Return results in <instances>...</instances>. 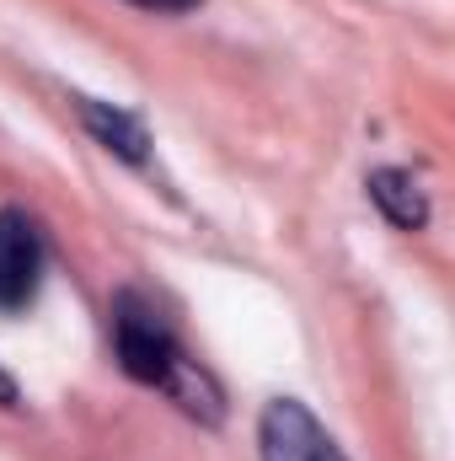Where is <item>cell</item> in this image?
Listing matches in <instances>:
<instances>
[{"label":"cell","mask_w":455,"mask_h":461,"mask_svg":"<svg viewBox=\"0 0 455 461\" xmlns=\"http://www.w3.org/2000/svg\"><path fill=\"white\" fill-rule=\"evenodd\" d=\"M129 5H139V11H161V16H183V11H193V5H204V0H129Z\"/></svg>","instance_id":"8992f818"},{"label":"cell","mask_w":455,"mask_h":461,"mask_svg":"<svg viewBox=\"0 0 455 461\" xmlns=\"http://www.w3.org/2000/svg\"><path fill=\"white\" fill-rule=\"evenodd\" d=\"M43 230L27 210H0V312H22L32 306L38 285H43Z\"/></svg>","instance_id":"3957f363"},{"label":"cell","mask_w":455,"mask_h":461,"mask_svg":"<svg viewBox=\"0 0 455 461\" xmlns=\"http://www.w3.org/2000/svg\"><path fill=\"white\" fill-rule=\"evenodd\" d=\"M370 199H375V210H380L397 230H424L429 226V199H424L418 177L402 172V167H380V172H370Z\"/></svg>","instance_id":"5b68a950"},{"label":"cell","mask_w":455,"mask_h":461,"mask_svg":"<svg viewBox=\"0 0 455 461\" xmlns=\"http://www.w3.org/2000/svg\"><path fill=\"white\" fill-rule=\"evenodd\" d=\"M257 456L263 461H348L338 440L317 424V413L295 397H273L257 419Z\"/></svg>","instance_id":"7a4b0ae2"},{"label":"cell","mask_w":455,"mask_h":461,"mask_svg":"<svg viewBox=\"0 0 455 461\" xmlns=\"http://www.w3.org/2000/svg\"><path fill=\"white\" fill-rule=\"evenodd\" d=\"M81 123H86V134H92L103 150H113L118 161L145 167V156H150V134H145V123L129 113V108L97 103V97H81Z\"/></svg>","instance_id":"277c9868"},{"label":"cell","mask_w":455,"mask_h":461,"mask_svg":"<svg viewBox=\"0 0 455 461\" xmlns=\"http://www.w3.org/2000/svg\"><path fill=\"white\" fill-rule=\"evenodd\" d=\"M16 402H22V386L11 370H0V408H16Z\"/></svg>","instance_id":"52a82bcc"},{"label":"cell","mask_w":455,"mask_h":461,"mask_svg":"<svg viewBox=\"0 0 455 461\" xmlns=\"http://www.w3.org/2000/svg\"><path fill=\"white\" fill-rule=\"evenodd\" d=\"M113 354H118V370L139 386H156L166 392L172 375L188 365V348L177 344L166 312L145 295V290H118L113 301Z\"/></svg>","instance_id":"6da1fadb"}]
</instances>
